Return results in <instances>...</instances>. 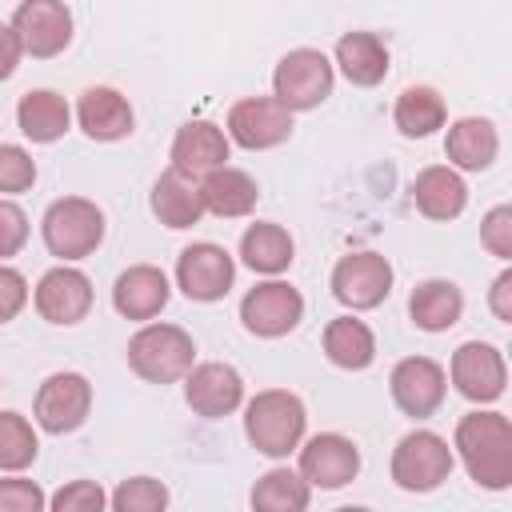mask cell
Segmentation results:
<instances>
[{
	"mask_svg": "<svg viewBox=\"0 0 512 512\" xmlns=\"http://www.w3.org/2000/svg\"><path fill=\"white\" fill-rule=\"evenodd\" d=\"M76 124L88 140H100V144H112V140H124L132 136L136 128V112L128 104L124 92L108 88V84H92L80 92L76 100Z\"/></svg>",
	"mask_w": 512,
	"mask_h": 512,
	"instance_id": "d6986e66",
	"label": "cell"
},
{
	"mask_svg": "<svg viewBox=\"0 0 512 512\" xmlns=\"http://www.w3.org/2000/svg\"><path fill=\"white\" fill-rule=\"evenodd\" d=\"M196 364V340L180 324H140L128 340V368L148 384H176Z\"/></svg>",
	"mask_w": 512,
	"mask_h": 512,
	"instance_id": "3957f363",
	"label": "cell"
},
{
	"mask_svg": "<svg viewBox=\"0 0 512 512\" xmlns=\"http://www.w3.org/2000/svg\"><path fill=\"white\" fill-rule=\"evenodd\" d=\"M48 512H108V492L100 480H68L48 496Z\"/></svg>",
	"mask_w": 512,
	"mask_h": 512,
	"instance_id": "836d02e7",
	"label": "cell"
},
{
	"mask_svg": "<svg viewBox=\"0 0 512 512\" xmlns=\"http://www.w3.org/2000/svg\"><path fill=\"white\" fill-rule=\"evenodd\" d=\"M224 136L228 144H240L248 152H264V148H276L292 136V112L280 108L272 96H244L228 108V120H224Z\"/></svg>",
	"mask_w": 512,
	"mask_h": 512,
	"instance_id": "5bb4252c",
	"label": "cell"
},
{
	"mask_svg": "<svg viewBox=\"0 0 512 512\" xmlns=\"http://www.w3.org/2000/svg\"><path fill=\"white\" fill-rule=\"evenodd\" d=\"M92 412V384L84 372H52L40 380L36 400H32V420L48 436H68L76 432Z\"/></svg>",
	"mask_w": 512,
	"mask_h": 512,
	"instance_id": "52a82bcc",
	"label": "cell"
},
{
	"mask_svg": "<svg viewBox=\"0 0 512 512\" xmlns=\"http://www.w3.org/2000/svg\"><path fill=\"white\" fill-rule=\"evenodd\" d=\"M112 512H168V488L156 476H128L108 496Z\"/></svg>",
	"mask_w": 512,
	"mask_h": 512,
	"instance_id": "d6a6232c",
	"label": "cell"
},
{
	"mask_svg": "<svg viewBox=\"0 0 512 512\" xmlns=\"http://www.w3.org/2000/svg\"><path fill=\"white\" fill-rule=\"evenodd\" d=\"M412 204L428 220H456L468 208V184L448 164H428L412 180Z\"/></svg>",
	"mask_w": 512,
	"mask_h": 512,
	"instance_id": "603a6c76",
	"label": "cell"
},
{
	"mask_svg": "<svg viewBox=\"0 0 512 512\" xmlns=\"http://www.w3.org/2000/svg\"><path fill=\"white\" fill-rule=\"evenodd\" d=\"M200 200H204V212H212L220 220H240L256 208L260 188L244 168L224 164V168H216L200 180Z\"/></svg>",
	"mask_w": 512,
	"mask_h": 512,
	"instance_id": "4316f807",
	"label": "cell"
},
{
	"mask_svg": "<svg viewBox=\"0 0 512 512\" xmlns=\"http://www.w3.org/2000/svg\"><path fill=\"white\" fill-rule=\"evenodd\" d=\"M32 304H36L40 320H48L56 328H72V324L88 320V312H92V280L72 264H56L36 280Z\"/></svg>",
	"mask_w": 512,
	"mask_h": 512,
	"instance_id": "4fadbf2b",
	"label": "cell"
},
{
	"mask_svg": "<svg viewBox=\"0 0 512 512\" xmlns=\"http://www.w3.org/2000/svg\"><path fill=\"white\" fill-rule=\"evenodd\" d=\"M304 320V296L288 280H260L240 300V324L260 340H280Z\"/></svg>",
	"mask_w": 512,
	"mask_h": 512,
	"instance_id": "9c48e42d",
	"label": "cell"
},
{
	"mask_svg": "<svg viewBox=\"0 0 512 512\" xmlns=\"http://www.w3.org/2000/svg\"><path fill=\"white\" fill-rule=\"evenodd\" d=\"M248 500H252V512H308L312 488L304 484L300 472L280 464V468H268L264 476H256Z\"/></svg>",
	"mask_w": 512,
	"mask_h": 512,
	"instance_id": "4dcf8cb0",
	"label": "cell"
},
{
	"mask_svg": "<svg viewBox=\"0 0 512 512\" xmlns=\"http://www.w3.org/2000/svg\"><path fill=\"white\" fill-rule=\"evenodd\" d=\"M24 244H28V212L16 200L0 196V264L16 256Z\"/></svg>",
	"mask_w": 512,
	"mask_h": 512,
	"instance_id": "74e56055",
	"label": "cell"
},
{
	"mask_svg": "<svg viewBox=\"0 0 512 512\" xmlns=\"http://www.w3.org/2000/svg\"><path fill=\"white\" fill-rule=\"evenodd\" d=\"M456 468L452 444L432 428H412L392 448V480L404 492H436Z\"/></svg>",
	"mask_w": 512,
	"mask_h": 512,
	"instance_id": "8992f818",
	"label": "cell"
},
{
	"mask_svg": "<svg viewBox=\"0 0 512 512\" xmlns=\"http://www.w3.org/2000/svg\"><path fill=\"white\" fill-rule=\"evenodd\" d=\"M392 264L388 256L380 252H348L336 260L332 276H328V288L332 296L348 308V312H368V308H380L392 292Z\"/></svg>",
	"mask_w": 512,
	"mask_h": 512,
	"instance_id": "ba28073f",
	"label": "cell"
},
{
	"mask_svg": "<svg viewBox=\"0 0 512 512\" xmlns=\"http://www.w3.org/2000/svg\"><path fill=\"white\" fill-rule=\"evenodd\" d=\"M20 40H16V32H12V24H0V80H8L12 72H16V64H20Z\"/></svg>",
	"mask_w": 512,
	"mask_h": 512,
	"instance_id": "60d3db41",
	"label": "cell"
},
{
	"mask_svg": "<svg viewBox=\"0 0 512 512\" xmlns=\"http://www.w3.org/2000/svg\"><path fill=\"white\" fill-rule=\"evenodd\" d=\"M444 156H448V168L456 172H484L496 164L500 156V132L488 116H460L448 124V136H444Z\"/></svg>",
	"mask_w": 512,
	"mask_h": 512,
	"instance_id": "44dd1931",
	"label": "cell"
},
{
	"mask_svg": "<svg viewBox=\"0 0 512 512\" xmlns=\"http://www.w3.org/2000/svg\"><path fill=\"white\" fill-rule=\"evenodd\" d=\"M16 124L32 144H56L72 128V108L52 88H28L16 104Z\"/></svg>",
	"mask_w": 512,
	"mask_h": 512,
	"instance_id": "484cf974",
	"label": "cell"
},
{
	"mask_svg": "<svg viewBox=\"0 0 512 512\" xmlns=\"http://www.w3.org/2000/svg\"><path fill=\"white\" fill-rule=\"evenodd\" d=\"M324 356L344 372H364L376 360V336L360 316H336L324 324Z\"/></svg>",
	"mask_w": 512,
	"mask_h": 512,
	"instance_id": "f1b7e54d",
	"label": "cell"
},
{
	"mask_svg": "<svg viewBox=\"0 0 512 512\" xmlns=\"http://www.w3.org/2000/svg\"><path fill=\"white\" fill-rule=\"evenodd\" d=\"M240 260L256 272V276H268L276 280L280 272H288V264L296 260V240L288 228L272 224V220H256L244 228L240 236Z\"/></svg>",
	"mask_w": 512,
	"mask_h": 512,
	"instance_id": "d4e9b609",
	"label": "cell"
},
{
	"mask_svg": "<svg viewBox=\"0 0 512 512\" xmlns=\"http://www.w3.org/2000/svg\"><path fill=\"white\" fill-rule=\"evenodd\" d=\"M332 512H372V508H364V504H344V508H332Z\"/></svg>",
	"mask_w": 512,
	"mask_h": 512,
	"instance_id": "b9f144b4",
	"label": "cell"
},
{
	"mask_svg": "<svg viewBox=\"0 0 512 512\" xmlns=\"http://www.w3.org/2000/svg\"><path fill=\"white\" fill-rule=\"evenodd\" d=\"M8 24L20 40V52L32 60L60 56L72 44V12L60 0H24Z\"/></svg>",
	"mask_w": 512,
	"mask_h": 512,
	"instance_id": "7c38bea8",
	"label": "cell"
},
{
	"mask_svg": "<svg viewBox=\"0 0 512 512\" xmlns=\"http://www.w3.org/2000/svg\"><path fill=\"white\" fill-rule=\"evenodd\" d=\"M452 388L472 400V404H496L504 396V384H508V364H504V352L496 344H484V340H464L452 360H448V372Z\"/></svg>",
	"mask_w": 512,
	"mask_h": 512,
	"instance_id": "30bf717a",
	"label": "cell"
},
{
	"mask_svg": "<svg viewBox=\"0 0 512 512\" xmlns=\"http://www.w3.org/2000/svg\"><path fill=\"white\" fill-rule=\"evenodd\" d=\"M148 208L164 228H192L204 220V200H200V184L180 176V172H160L152 192H148Z\"/></svg>",
	"mask_w": 512,
	"mask_h": 512,
	"instance_id": "cb8c5ba5",
	"label": "cell"
},
{
	"mask_svg": "<svg viewBox=\"0 0 512 512\" xmlns=\"http://www.w3.org/2000/svg\"><path fill=\"white\" fill-rule=\"evenodd\" d=\"M184 400L196 416L220 420V416H232L244 404V380L232 364L204 360V364H192V372L184 376Z\"/></svg>",
	"mask_w": 512,
	"mask_h": 512,
	"instance_id": "ac0fdd59",
	"label": "cell"
},
{
	"mask_svg": "<svg viewBox=\"0 0 512 512\" xmlns=\"http://www.w3.org/2000/svg\"><path fill=\"white\" fill-rule=\"evenodd\" d=\"M304 428H308L304 400L288 388H264L244 404V436L268 460L292 456L304 444Z\"/></svg>",
	"mask_w": 512,
	"mask_h": 512,
	"instance_id": "7a4b0ae2",
	"label": "cell"
},
{
	"mask_svg": "<svg viewBox=\"0 0 512 512\" xmlns=\"http://www.w3.org/2000/svg\"><path fill=\"white\" fill-rule=\"evenodd\" d=\"M488 308H492L496 320L512 324V268H504V272L492 280V288H488Z\"/></svg>",
	"mask_w": 512,
	"mask_h": 512,
	"instance_id": "ab89813d",
	"label": "cell"
},
{
	"mask_svg": "<svg viewBox=\"0 0 512 512\" xmlns=\"http://www.w3.org/2000/svg\"><path fill=\"white\" fill-rule=\"evenodd\" d=\"M392 124L400 128V136L408 140H424L432 136L436 128L448 124V108H444V96L432 88V84H412L396 96L392 104Z\"/></svg>",
	"mask_w": 512,
	"mask_h": 512,
	"instance_id": "f546056e",
	"label": "cell"
},
{
	"mask_svg": "<svg viewBox=\"0 0 512 512\" xmlns=\"http://www.w3.org/2000/svg\"><path fill=\"white\" fill-rule=\"evenodd\" d=\"M0 512H48V496L28 476H4L0 480Z\"/></svg>",
	"mask_w": 512,
	"mask_h": 512,
	"instance_id": "d590c367",
	"label": "cell"
},
{
	"mask_svg": "<svg viewBox=\"0 0 512 512\" xmlns=\"http://www.w3.org/2000/svg\"><path fill=\"white\" fill-rule=\"evenodd\" d=\"M36 184V160L28 148L20 144H0V196H16L28 192Z\"/></svg>",
	"mask_w": 512,
	"mask_h": 512,
	"instance_id": "e575fe53",
	"label": "cell"
},
{
	"mask_svg": "<svg viewBox=\"0 0 512 512\" xmlns=\"http://www.w3.org/2000/svg\"><path fill=\"white\" fill-rule=\"evenodd\" d=\"M228 152H232V144H228V136H224L220 124H212V120H188V124L176 128L172 148H168V160H172V172H180V176H188V180L200 184L208 172H216V168L228 164Z\"/></svg>",
	"mask_w": 512,
	"mask_h": 512,
	"instance_id": "e0dca14e",
	"label": "cell"
},
{
	"mask_svg": "<svg viewBox=\"0 0 512 512\" xmlns=\"http://www.w3.org/2000/svg\"><path fill=\"white\" fill-rule=\"evenodd\" d=\"M480 244H484L496 260H512V204H496V208L480 220Z\"/></svg>",
	"mask_w": 512,
	"mask_h": 512,
	"instance_id": "8d00e7d4",
	"label": "cell"
},
{
	"mask_svg": "<svg viewBox=\"0 0 512 512\" xmlns=\"http://www.w3.org/2000/svg\"><path fill=\"white\" fill-rule=\"evenodd\" d=\"M40 452V440H36V428L28 416L4 408L0 412V472H24Z\"/></svg>",
	"mask_w": 512,
	"mask_h": 512,
	"instance_id": "1f68e13d",
	"label": "cell"
},
{
	"mask_svg": "<svg viewBox=\"0 0 512 512\" xmlns=\"http://www.w3.org/2000/svg\"><path fill=\"white\" fill-rule=\"evenodd\" d=\"M168 296L172 284L156 264H128L112 284V308L124 320H140V324H152L164 312Z\"/></svg>",
	"mask_w": 512,
	"mask_h": 512,
	"instance_id": "ffe728a7",
	"label": "cell"
},
{
	"mask_svg": "<svg viewBox=\"0 0 512 512\" xmlns=\"http://www.w3.org/2000/svg\"><path fill=\"white\" fill-rule=\"evenodd\" d=\"M28 280H24V272L20 268H12V264H0V324H8V320H16L20 312H24V304H28Z\"/></svg>",
	"mask_w": 512,
	"mask_h": 512,
	"instance_id": "f35d334b",
	"label": "cell"
},
{
	"mask_svg": "<svg viewBox=\"0 0 512 512\" xmlns=\"http://www.w3.org/2000/svg\"><path fill=\"white\" fill-rule=\"evenodd\" d=\"M336 84V68L320 48H292L276 60L272 72V100L280 108L296 112H312L332 96Z\"/></svg>",
	"mask_w": 512,
	"mask_h": 512,
	"instance_id": "5b68a950",
	"label": "cell"
},
{
	"mask_svg": "<svg viewBox=\"0 0 512 512\" xmlns=\"http://www.w3.org/2000/svg\"><path fill=\"white\" fill-rule=\"evenodd\" d=\"M232 280H236V260L228 248L212 240H196L176 256V288L196 304L224 300L232 292Z\"/></svg>",
	"mask_w": 512,
	"mask_h": 512,
	"instance_id": "8fae6325",
	"label": "cell"
},
{
	"mask_svg": "<svg viewBox=\"0 0 512 512\" xmlns=\"http://www.w3.org/2000/svg\"><path fill=\"white\" fill-rule=\"evenodd\" d=\"M332 68H340V76L352 88H376V84H384V76L392 68V56H388V48L376 32H344L336 40Z\"/></svg>",
	"mask_w": 512,
	"mask_h": 512,
	"instance_id": "7402d4cb",
	"label": "cell"
},
{
	"mask_svg": "<svg viewBox=\"0 0 512 512\" xmlns=\"http://www.w3.org/2000/svg\"><path fill=\"white\" fill-rule=\"evenodd\" d=\"M408 316L420 332H448L464 316V292L452 280H440V276L420 280L408 296Z\"/></svg>",
	"mask_w": 512,
	"mask_h": 512,
	"instance_id": "83f0119b",
	"label": "cell"
},
{
	"mask_svg": "<svg viewBox=\"0 0 512 512\" xmlns=\"http://www.w3.org/2000/svg\"><path fill=\"white\" fill-rule=\"evenodd\" d=\"M104 212L88 196H60L44 208L40 236L60 264H76L104 244Z\"/></svg>",
	"mask_w": 512,
	"mask_h": 512,
	"instance_id": "277c9868",
	"label": "cell"
},
{
	"mask_svg": "<svg viewBox=\"0 0 512 512\" xmlns=\"http://www.w3.org/2000/svg\"><path fill=\"white\" fill-rule=\"evenodd\" d=\"M452 456H460L464 472L480 488L504 492L512 484V424H508V416L492 412V408L464 412L456 420Z\"/></svg>",
	"mask_w": 512,
	"mask_h": 512,
	"instance_id": "6da1fadb",
	"label": "cell"
},
{
	"mask_svg": "<svg viewBox=\"0 0 512 512\" xmlns=\"http://www.w3.org/2000/svg\"><path fill=\"white\" fill-rule=\"evenodd\" d=\"M388 392L404 416L428 420L444 404V392H448L444 364L432 356H404V360H396V368L388 376Z\"/></svg>",
	"mask_w": 512,
	"mask_h": 512,
	"instance_id": "9a60e30c",
	"label": "cell"
},
{
	"mask_svg": "<svg viewBox=\"0 0 512 512\" xmlns=\"http://www.w3.org/2000/svg\"><path fill=\"white\" fill-rule=\"evenodd\" d=\"M300 476L308 488H344L360 472V448L344 432H316L300 448Z\"/></svg>",
	"mask_w": 512,
	"mask_h": 512,
	"instance_id": "2e32d148",
	"label": "cell"
}]
</instances>
